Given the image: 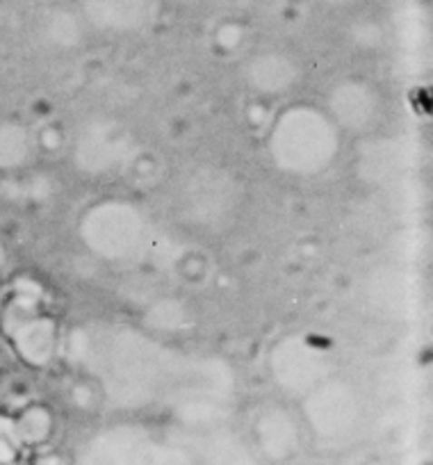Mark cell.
Listing matches in <instances>:
<instances>
[{"mask_svg":"<svg viewBox=\"0 0 433 465\" xmlns=\"http://www.w3.org/2000/svg\"><path fill=\"white\" fill-rule=\"evenodd\" d=\"M270 146L274 163L285 172L317 173L338 153L336 124L321 112L299 105L276 119Z\"/></svg>","mask_w":433,"mask_h":465,"instance_id":"1","label":"cell"},{"mask_svg":"<svg viewBox=\"0 0 433 465\" xmlns=\"http://www.w3.org/2000/svg\"><path fill=\"white\" fill-rule=\"evenodd\" d=\"M155 440L135 424H114L92 433L75 450L74 465H151Z\"/></svg>","mask_w":433,"mask_h":465,"instance_id":"2","label":"cell"},{"mask_svg":"<svg viewBox=\"0 0 433 465\" xmlns=\"http://www.w3.org/2000/svg\"><path fill=\"white\" fill-rule=\"evenodd\" d=\"M0 322L7 329L12 347L21 361L30 365L51 363L53 351L57 347V331L44 312L24 308V315H21L15 303L5 302Z\"/></svg>","mask_w":433,"mask_h":465,"instance_id":"3","label":"cell"},{"mask_svg":"<svg viewBox=\"0 0 433 465\" xmlns=\"http://www.w3.org/2000/svg\"><path fill=\"white\" fill-rule=\"evenodd\" d=\"M199 465H261L253 451H249L242 442L220 438V440L205 445L203 454H196Z\"/></svg>","mask_w":433,"mask_h":465,"instance_id":"4","label":"cell"},{"mask_svg":"<svg viewBox=\"0 0 433 465\" xmlns=\"http://www.w3.org/2000/svg\"><path fill=\"white\" fill-rule=\"evenodd\" d=\"M30 155V137L19 124H0V169H16Z\"/></svg>","mask_w":433,"mask_h":465,"instance_id":"5","label":"cell"},{"mask_svg":"<svg viewBox=\"0 0 433 465\" xmlns=\"http://www.w3.org/2000/svg\"><path fill=\"white\" fill-rule=\"evenodd\" d=\"M3 308H5V294L0 290V315H3Z\"/></svg>","mask_w":433,"mask_h":465,"instance_id":"6","label":"cell"},{"mask_svg":"<svg viewBox=\"0 0 433 465\" xmlns=\"http://www.w3.org/2000/svg\"><path fill=\"white\" fill-rule=\"evenodd\" d=\"M5 262V249H3V244H0V265Z\"/></svg>","mask_w":433,"mask_h":465,"instance_id":"7","label":"cell"}]
</instances>
